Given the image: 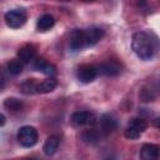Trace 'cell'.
<instances>
[{"label": "cell", "mask_w": 160, "mask_h": 160, "mask_svg": "<svg viewBox=\"0 0 160 160\" xmlns=\"http://www.w3.org/2000/svg\"><path fill=\"white\" fill-rule=\"evenodd\" d=\"M5 22L11 29H19L26 22V12L22 9L10 10L5 14Z\"/></svg>", "instance_id": "3"}, {"label": "cell", "mask_w": 160, "mask_h": 160, "mask_svg": "<svg viewBox=\"0 0 160 160\" xmlns=\"http://www.w3.org/2000/svg\"><path fill=\"white\" fill-rule=\"evenodd\" d=\"M4 85H5V80H4L2 75H0V91L4 89Z\"/></svg>", "instance_id": "23"}, {"label": "cell", "mask_w": 160, "mask_h": 160, "mask_svg": "<svg viewBox=\"0 0 160 160\" xmlns=\"http://www.w3.org/2000/svg\"><path fill=\"white\" fill-rule=\"evenodd\" d=\"M35 54H36V50L32 45H25L20 48V50L18 51V58L21 62H30L35 58Z\"/></svg>", "instance_id": "12"}, {"label": "cell", "mask_w": 160, "mask_h": 160, "mask_svg": "<svg viewBox=\"0 0 160 160\" xmlns=\"http://www.w3.org/2000/svg\"><path fill=\"white\" fill-rule=\"evenodd\" d=\"M81 1H84V2H91V1H94V0H81Z\"/></svg>", "instance_id": "26"}, {"label": "cell", "mask_w": 160, "mask_h": 160, "mask_svg": "<svg viewBox=\"0 0 160 160\" xmlns=\"http://www.w3.org/2000/svg\"><path fill=\"white\" fill-rule=\"evenodd\" d=\"M105 32L102 29L100 28H91L89 30L85 31V36H86V45L88 46H92L95 44H98L102 38H104Z\"/></svg>", "instance_id": "9"}, {"label": "cell", "mask_w": 160, "mask_h": 160, "mask_svg": "<svg viewBox=\"0 0 160 160\" xmlns=\"http://www.w3.org/2000/svg\"><path fill=\"white\" fill-rule=\"evenodd\" d=\"M4 106L9 110V111H20L22 108H24V102L16 98H8L5 101H4Z\"/></svg>", "instance_id": "16"}, {"label": "cell", "mask_w": 160, "mask_h": 160, "mask_svg": "<svg viewBox=\"0 0 160 160\" xmlns=\"http://www.w3.org/2000/svg\"><path fill=\"white\" fill-rule=\"evenodd\" d=\"M96 76H98V69L94 65L85 64V65H81L78 69V79L81 82H85V84L91 82V81L95 80Z\"/></svg>", "instance_id": "4"}, {"label": "cell", "mask_w": 160, "mask_h": 160, "mask_svg": "<svg viewBox=\"0 0 160 160\" xmlns=\"http://www.w3.org/2000/svg\"><path fill=\"white\" fill-rule=\"evenodd\" d=\"M5 121H6V119H5V116H4L2 114H0V126H2V125L5 124Z\"/></svg>", "instance_id": "24"}, {"label": "cell", "mask_w": 160, "mask_h": 160, "mask_svg": "<svg viewBox=\"0 0 160 160\" xmlns=\"http://www.w3.org/2000/svg\"><path fill=\"white\" fill-rule=\"evenodd\" d=\"M71 122L76 126L94 125L95 124V116L90 111H76L71 115Z\"/></svg>", "instance_id": "6"}, {"label": "cell", "mask_w": 160, "mask_h": 160, "mask_svg": "<svg viewBox=\"0 0 160 160\" xmlns=\"http://www.w3.org/2000/svg\"><path fill=\"white\" fill-rule=\"evenodd\" d=\"M58 86V81L52 78H49L46 80H44L42 82L38 84L36 88V92L39 94H46V92H51L52 90H55V88Z\"/></svg>", "instance_id": "15"}, {"label": "cell", "mask_w": 160, "mask_h": 160, "mask_svg": "<svg viewBox=\"0 0 160 160\" xmlns=\"http://www.w3.org/2000/svg\"><path fill=\"white\" fill-rule=\"evenodd\" d=\"M8 70H9V72L12 74V75H19V74L22 71V65H21L20 61L12 60V61H10V62L8 64Z\"/></svg>", "instance_id": "19"}, {"label": "cell", "mask_w": 160, "mask_h": 160, "mask_svg": "<svg viewBox=\"0 0 160 160\" xmlns=\"http://www.w3.org/2000/svg\"><path fill=\"white\" fill-rule=\"evenodd\" d=\"M131 46L136 56L141 60H150L154 56L155 46L151 36L145 31H138L132 35Z\"/></svg>", "instance_id": "1"}, {"label": "cell", "mask_w": 160, "mask_h": 160, "mask_svg": "<svg viewBox=\"0 0 160 160\" xmlns=\"http://www.w3.org/2000/svg\"><path fill=\"white\" fill-rule=\"evenodd\" d=\"M154 125H155L156 128H159V119H155V120H154Z\"/></svg>", "instance_id": "25"}, {"label": "cell", "mask_w": 160, "mask_h": 160, "mask_svg": "<svg viewBox=\"0 0 160 160\" xmlns=\"http://www.w3.org/2000/svg\"><path fill=\"white\" fill-rule=\"evenodd\" d=\"M59 144H60L59 138L55 136V135H51V136H49V138L46 139L42 150H44V152H45L46 155H49V156H50V155H54V154L56 152L58 148H59Z\"/></svg>", "instance_id": "14"}, {"label": "cell", "mask_w": 160, "mask_h": 160, "mask_svg": "<svg viewBox=\"0 0 160 160\" xmlns=\"http://www.w3.org/2000/svg\"><path fill=\"white\" fill-rule=\"evenodd\" d=\"M140 158L142 160H155L159 158V146L155 144H144L140 150Z\"/></svg>", "instance_id": "8"}, {"label": "cell", "mask_w": 160, "mask_h": 160, "mask_svg": "<svg viewBox=\"0 0 160 160\" xmlns=\"http://www.w3.org/2000/svg\"><path fill=\"white\" fill-rule=\"evenodd\" d=\"M54 24H55V19L50 14H44L39 18L36 22V28L39 31H48L54 26Z\"/></svg>", "instance_id": "13"}, {"label": "cell", "mask_w": 160, "mask_h": 160, "mask_svg": "<svg viewBox=\"0 0 160 160\" xmlns=\"http://www.w3.org/2000/svg\"><path fill=\"white\" fill-rule=\"evenodd\" d=\"M34 69L35 70H38V71H41L42 74H45V75H54L55 72H56V68L52 65V64H50V62H48L46 60H44V59H38L35 62H34Z\"/></svg>", "instance_id": "11"}, {"label": "cell", "mask_w": 160, "mask_h": 160, "mask_svg": "<svg viewBox=\"0 0 160 160\" xmlns=\"http://www.w3.org/2000/svg\"><path fill=\"white\" fill-rule=\"evenodd\" d=\"M36 88H38L36 81L34 79H28L20 85V91L25 95H32L36 92Z\"/></svg>", "instance_id": "17"}, {"label": "cell", "mask_w": 160, "mask_h": 160, "mask_svg": "<svg viewBox=\"0 0 160 160\" xmlns=\"http://www.w3.org/2000/svg\"><path fill=\"white\" fill-rule=\"evenodd\" d=\"M125 138H128V139H130V140H135V139H138L142 132L141 131H139L136 128H134V126H131V125H129V128L125 130Z\"/></svg>", "instance_id": "22"}, {"label": "cell", "mask_w": 160, "mask_h": 160, "mask_svg": "<svg viewBox=\"0 0 160 160\" xmlns=\"http://www.w3.org/2000/svg\"><path fill=\"white\" fill-rule=\"evenodd\" d=\"M88 46L86 45V36H85V31L80 30V29H75L71 35H70V48L75 51L82 49Z\"/></svg>", "instance_id": "7"}, {"label": "cell", "mask_w": 160, "mask_h": 160, "mask_svg": "<svg viewBox=\"0 0 160 160\" xmlns=\"http://www.w3.org/2000/svg\"><path fill=\"white\" fill-rule=\"evenodd\" d=\"M96 69H98V72L105 76H118L121 72V65L118 61H112V60L101 62L100 65L96 66Z\"/></svg>", "instance_id": "5"}, {"label": "cell", "mask_w": 160, "mask_h": 160, "mask_svg": "<svg viewBox=\"0 0 160 160\" xmlns=\"http://www.w3.org/2000/svg\"><path fill=\"white\" fill-rule=\"evenodd\" d=\"M130 125L134 126V128H136V129H138L139 131H141V132H144V131L146 130V128H148V122H146L144 119H139V118L132 119L131 122H130Z\"/></svg>", "instance_id": "21"}, {"label": "cell", "mask_w": 160, "mask_h": 160, "mask_svg": "<svg viewBox=\"0 0 160 160\" xmlns=\"http://www.w3.org/2000/svg\"><path fill=\"white\" fill-rule=\"evenodd\" d=\"M139 96H140V99H141L142 101H145V102L154 101V99H155V94H154V91H152L151 89H148V88H142V89L140 90Z\"/></svg>", "instance_id": "18"}, {"label": "cell", "mask_w": 160, "mask_h": 160, "mask_svg": "<svg viewBox=\"0 0 160 160\" xmlns=\"http://www.w3.org/2000/svg\"><path fill=\"white\" fill-rule=\"evenodd\" d=\"M81 138L88 144H94V142L98 141V134L95 131H92V130H86L85 132H82Z\"/></svg>", "instance_id": "20"}, {"label": "cell", "mask_w": 160, "mask_h": 160, "mask_svg": "<svg viewBox=\"0 0 160 160\" xmlns=\"http://www.w3.org/2000/svg\"><path fill=\"white\" fill-rule=\"evenodd\" d=\"M100 126H101L102 132L105 135H109V134H111V132H114L116 130L118 124H116V120L112 116H110L108 114H104L100 118Z\"/></svg>", "instance_id": "10"}, {"label": "cell", "mask_w": 160, "mask_h": 160, "mask_svg": "<svg viewBox=\"0 0 160 160\" xmlns=\"http://www.w3.org/2000/svg\"><path fill=\"white\" fill-rule=\"evenodd\" d=\"M18 141L24 148H31L38 142V130L34 126H22L18 131Z\"/></svg>", "instance_id": "2"}]
</instances>
